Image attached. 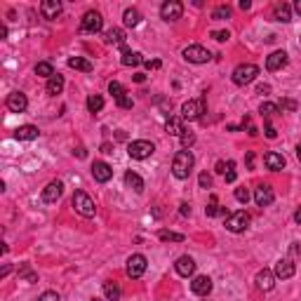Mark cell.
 Listing matches in <instances>:
<instances>
[{
    "mask_svg": "<svg viewBox=\"0 0 301 301\" xmlns=\"http://www.w3.org/2000/svg\"><path fill=\"white\" fill-rule=\"evenodd\" d=\"M179 139H181V144H183V146H186V149H188V146H193V144H195L193 132H183V134H181V137H179Z\"/></svg>",
    "mask_w": 301,
    "mask_h": 301,
    "instance_id": "cell-43",
    "label": "cell"
},
{
    "mask_svg": "<svg viewBox=\"0 0 301 301\" xmlns=\"http://www.w3.org/2000/svg\"><path fill=\"white\" fill-rule=\"evenodd\" d=\"M273 17H275V22H282V24H287L292 22V7L290 5H275V10H273Z\"/></svg>",
    "mask_w": 301,
    "mask_h": 301,
    "instance_id": "cell-28",
    "label": "cell"
},
{
    "mask_svg": "<svg viewBox=\"0 0 301 301\" xmlns=\"http://www.w3.org/2000/svg\"><path fill=\"white\" fill-rule=\"evenodd\" d=\"M101 29H104V17L94 10L85 12V17H83V22H80V31L83 33H99Z\"/></svg>",
    "mask_w": 301,
    "mask_h": 301,
    "instance_id": "cell-7",
    "label": "cell"
},
{
    "mask_svg": "<svg viewBox=\"0 0 301 301\" xmlns=\"http://www.w3.org/2000/svg\"><path fill=\"white\" fill-rule=\"evenodd\" d=\"M120 61H122V66H139L144 59H141L139 52H132V50H127V47H122V57H120Z\"/></svg>",
    "mask_w": 301,
    "mask_h": 301,
    "instance_id": "cell-27",
    "label": "cell"
},
{
    "mask_svg": "<svg viewBox=\"0 0 301 301\" xmlns=\"http://www.w3.org/2000/svg\"><path fill=\"white\" fill-rule=\"evenodd\" d=\"M247 132H249V137H257L259 132H257V127H254V125H249L247 127Z\"/></svg>",
    "mask_w": 301,
    "mask_h": 301,
    "instance_id": "cell-57",
    "label": "cell"
},
{
    "mask_svg": "<svg viewBox=\"0 0 301 301\" xmlns=\"http://www.w3.org/2000/svg\"><path fill=\"white\" fill-rule=\"evenodd\" d=\"M122 22H125V26H127V29L139 26V24H141V12L134 10V7H127V10H125V14H122Z\"/></svg>",
    "mask_w": 301,
    "mask_h": 301,
    "instance_id": "cell-26",
    "label": "cell"
},
{
    "mask_svg": "<svg viewBox=\"0 0 301 301\" xmlns=\"http://www.w3.org/2000/svg\"><path fill=\"white\" fill-rule=\"evenodd\" d=\"M92 177H94L99 183H106V181H111V177H113V170H111V165L97 160L94 165H92Z\"/></svg>",
    "mask_w": 301,
    "mask_h": 301,
    "instance_id": "cell-15",
    "label": "cell"
},
{
    "mask_svg": "<svg viewBox=\"0 0 301 301\" xmlns=\"http://www.w3.org/2000/svg\"><path fill=\"white\" fill-rule=\"evenodd\" d=\"M290 252H292V257H299V254H301V245H299V242H292Z\"/></svg>",
    "mask_w": 301,
    "mask_h": 301,
    "instance_id": "cell-49",
    "label": "cell"
},
{
    "mask_svg": "<svg viewBox=\"0 0 301 301\" xmlns=\"http://www.w3.org/2000/svg\"><path fill=\"white\" fill-rule=\"evenodd\" d=\"M280 108H285V111H297V101H292V99H282V101H280Z\"/></svg>",
    "mask_w": 301,
    "mask_h": 301,
    "instance_id": "cell-47",
    "label": "cell"
},
{
    "mask_svg": "<svg viewBox=\"0 0 301 301\" xmlns=\"http://www.w3.org/2000/svg\"><path fill=\"white\" fill-rule=\"evenodd\" d=\"M294 10H297V12L301 14V0H297V2H294Z\"/></svg>",
    "mask_w": 301,
    "mask_h": 301,
    "instance_id": "cell-61",
    "label": "cell"
},
{
    "mask_svg": "<svg viewBox=\"0 0 301 301\" xmlns=\"http://www.w3.org/2000/svg\"><path fill=\"white\" fill-rule=\"evenodd\" d=\"M257 287L259 290H264V292H271L273 287H275V273L269 271V269L259 271L257 273Z\"/></svg>",
    "mask_w": 301,
    "mask_h": 301,
    "instance_id": "cell-18",
    "label": "cell"
},
{
    "mask_svg": "<svg viewBox=\"0 0 301 301\" xmlns=\"http://www.w3.org/2000/svg\"><path fill=\"white\" fill-rule=\"evenodd\" d=\"M249 214L247 212H233V214L226 216V228L231 231V233H245L249 228Z\"/></svg>",
    "mask_w": 301,
    "mask_h": 301,
    "instance_id": "cell-5",
    "label": "cell"
},
{
    "mask_svg": "<svg viewBox=\"0 0 301 301\" xmlns=\"http://www.w3.org/2000/svg\"><path fill=\"white\" fill-rule=\"evenodd\" d=\"M181 14H183V5L179 0H167V2L160 5V17L165 22H177V19H181Z\"/></svg>",
    "mask_w": 301,
    "mask_h": 301,
    "instance_id": "cell-8",
    "label": "cell"
},
{
    "mask_svg": "<svg viewBox=\"0 0 301 301\" xmlns=\"http://www.w3.org/2000/svg\"><path fill=\"white\" fill-rule=\"evenodd\" d=\"M104 294H106L108 301H118L122 292H120V287L116 282H104Z\"/></svg>",
    "mask_w": 301,
    "mask_h": 301,
    "instance_id": "cell-33",
    "label": "cell"
},
{
    "mask_svg": "<svg viewBox=\"0 0 301 301\" xmlns=\"http://www.w3.org/2000/svg\"><path fill=\"white\" fill-rule=\"evenodd\" d=\"M236 200H238V203H245V205H247V200H249V191L245 188V186H240V188H236Z\"/></svg>",
    "mask_w": 301,
    "mask_h": 301,
    "instance_id": "cell-40",
    "label": "cell"
},
{
    "mask_svg": "<svg viewBox=\"0 0 301 301\" xmlns=\"http://www.w3.org/2000/svg\"><path fill=\"white\" fill-rule=\"evenodd\" d=\"M216 172H226V165H224V162H221V160L216 162Z\"/></svg>",
    "mask_w": 301,
    "mask_h": 301,
    "instance_id": "cell-58",
    "label": "cell"
},
{
    "mask_svg": "<svg viewBox=\"0 0 301 301\" xmlns=\"http://www.w3.org/2000/svg\"><path fill=\"white\" fill-rule=\"evenodd\" d=\"M104 43L125 47V33H122V29H108V31L104 33Z\"/></svg>",
    "mask_w": 301,
    "mask_h": 301,
    "instance_id": "cell-23",
    "label": "cell"
},
{
    "mask_svg": "<svg viewBox=\"0 0 301 301\" xmlns=\"http://www.w3.org/2000/svg\"><path fill=\"white\" fill-rule=\"evenodd\" d=\"M282 66H287V52H282V50L273 52L269 59H266V68H269V71H280Z\"/></svg>",
    "mask_w": 301,
    "mask_h": 301,
    "instance_id": "cell-21",
    "label": "cell"
},
{
    "mask_svg": "<svg viewBox=\"0 0 301 301\" xmlns=\"http://www.w3.org/2000/svg\"><path fill=\"white\" fill-rule=\"evenodd\" d=\"M19 278H24L26 282H38V275L31 271L29 264H22V266H19Z\"/></svg>",
    "mask_w": 301,
    "mask_h": 301,
    "instance_id": "cell-36",
    "label": "cell"
},
{
    "mask_svg": "<svg viewBox=\"0 0 301 301\" xmlns=\"http://www.w3.org/2000/svg\"><path fill=\"white\" fill-rule=\"evenodd\" d=\"M198 183H200V188H210V186H212V177H210L207 172H203L200 174V179H198Z\"/></svg>",
    "mask_w": 301,
    "mask_h": 301,
    "instance_id": "cell-46",
    "label": "cell"
},
{
    "mask_svg": "<svg viewBox=\"0 0 301 301\" xmlns=\"http://www.w3.org/2000/svg\"><path fill=\"white\" fill-rule=\"evenodd\" d=\"M259 75V66H254V64H240V66H236V71H233V83L236 85H249L254 78Z\"/></svg>",
    "mask_w": 301,
    "mask_h": 301,
    "instance_id": "cell-4",
    "label": "cell"
},
{
    "mask_svg": "<svg viewBox=\"0 0 301 301\" xmlns=\"http://www.w3.org/2000/svg\"><path fill=\"white\" fill-rule=\"evenodd\" d=\"M92 301H101V299H92Z\"/></svg>",
    "mask_w": 301,
    "mask_h": 301,
    "instance_id": "cell-63",
    "label": "cell"
},
{
    "mask_svg": "<svg viewBox=\"0 0 301 301\" xmlns=\"http://www.w3.org/2000/svg\"><path fill=\"white\" fill-rule=\"evenodd\" d=\"M61 90H64V75H52L50 80H47V87H45V92L47 94H52V97H57V94H61Z\"/></svg>",
    "mask_w": 301,
    "mask_h": 301,
    "instance_id": "cell-24",
    "label": "cell"
},
{
    "mask_svg": "<svg viewBox=\"0 0 301 301\" xmlns=\"http://www.w3.org/2000/svg\"><path fill=\"white\" fill-rule=\"evenodd\" d=\"M127 153H129V158H134V160H146V158H150L155 153V146L146 139H137L127 146Z\"/></svg>",
    "mask_w": 301,
    "mask_h": 301,
    "instance_id": "cell-3",
    "label": "cell"
},
{
    "mask_svg": "<svg viewBox=\"0 0 301 301\" xmlns=\"http://www.w3.org/2000/svg\"><path fill=\"white\" fill-rule=\"evenodd\" d=\"M146 266H149V261H146L144 254H132V257L127 259V275L132 280L141 278V275L146 273Z\"/></svg>",
    "mask_w": 301,
    "mask_h": 301,
    "instance_id": "cell-9",
    "label": "cell"
},
{
    "mask_svg": "<svg viewBox=\"0 0 301 301\" xmlns=\"http://www.w3.org/2000/svg\"><path fill=\"white\" fill-rule=\"evenodd\" d=\"M179 212H181L183 216H188V214H191V207H188V205L183 203V205H181V210H179Z\"/></svg>",
    "mask_w": 301,
    "mask_h": 301,
    "instance_id": "cell-51",
    "label": "cell"
},
{
    "mask_svg": "<svg viewBox=\"0 0 301 301\" xmlns=\"http://www.w3.org/2000/svg\"><path fill=\"white\" fill-rule=\"evenodd\" d=\"M231 17V7L228 5H219L214 12H212V19H216V22H221V19H228Z\"/></svg>",
    "mask_w": 301,
    "mask_h": 301,
    "instance_id": "cell-37",
    "label": "cell"
},
{
    "mask_svg": "<svg viewBox=\"0 0 301 301\" xmlns=\"http://www.w3.org/2000/svg\"><path fill=\"white\" fill-rule=\"evenodd\" d=\"M40 14L45 19H57L61 14V2L59 0H43L40 2Z\"/></svg>",
    "mask_w": 301,
    "mask_h": 301,
    "instance_id": "cell-19",
    "label": "cell"
},
{
    "mask_svg": "<svg viewBox=\"0 0 301 301\" xmlns=\"http://www.w3.org/2000/svg\"><path fill=\"white\" fill-rule=\"evenodd\" d=\"M297 158H299V162H301V144L297 146Z\"/></svg>",
    "mask_w": 301,
    "mask_h": 301,
    "instance_id": "cell-62",
    "label": "cell"
},
{
    "mask_svg": "<svg viewBox=\"0 0 301 301\" xmlns=\"http://www.w3.org/2000/svg\"><path fill=\"white\" fill-rule=\"evenodd\" d=\"M165 129H167V134H172V137H181L183 132V118H167V122H165Z\"/></svg>",
    "mask_w": 301,
    "mask_h": 301,
    "instance_id": "cell-25",
    "label": "cell"
},
{
    "mask_svg": "<svg viewBox=\"0 0 301 301\" xmlns=\"http://www.w3.org/2000/svg\"><path fill=\"white\" fill-rule=\"evenodd\" d=\"M266 137H269V139H275V137H278V132H275V127L271 125L269 120H266Z\"/></svg>",
    "mask_w": 301,
    "mask_h": 301,
    "instance_id": "cell-48",
    "label": "cell"
},
{
    "mask_svg": "<svg viewBox=\"0 0 301 301\" xmlns=\"http://www.w3.org/2000/svg\"><path fill=\"white\" fill-rule=\"evenodd\" d=\"M0 38H7V26H0Z\"/></svg>",
    "mask_w": 301,
    "mask_h": 301,
    "instance_id": "cell-60",
    "label": "cell"
},
{
    "mask_svg": "<svg viewBox=\"0 0 301 301\" xmlns=\"http://www.w3.org/2000/svg\"><path fill=\"white\" fill-rule=\"evenodd\" d=\"M294 221H297V224H301V207L294 212Z\"/></svg>",
    "mask_w": 301,
    "mask_h": 301,
    "instance_id": "cell-59",
    "label": "cell"
},
{
    "mask_svg": "<svg viewBox=\"0 0 301 301\" xmlns=\"http://www.w3.org/2000/svg\"><path fill=\"white\" fill-rule=\"evenodd\" d=\"M200 113H205V99H188L181 106V118L183 120H198Z\"/></svg>",
    "mask_w": 301,
    "mask_h": 301,
    "instance_id": "cell-10",
    "label": "cell"
},
{
    "mask_svg": "<svg viewBox=\"0 0 301 301\" xmlns=\"http://www.w3.org/2000/svg\"><path fill=\"white\" fill-rule=\"evenodd\" d=\"M35 75H43V78H52V75H57L54 73V68H52V64L50 61H40V64H35Z\"/></svg>",
    "mask_w": 301,
    "mask_h": 301,
    "instance_id": "cell-34",
    "label": "cell"
},
{
    "mask_svg": "<svg viewBox=\"0 0 301 301\" xmlns=\"http://www.w3.org/2000/svg\"><path fill=\"white\" fill-rule=\"evenodd\" d=\"M116 101H118L120 108H132V97H129L127 92H125V94H122L120 99H116Z\"/></svg>",
    "mask_w": 301,
    "mask_h": 301,
    "instance_id": "cell-45",
    "label": "cell"
},
{
    "mask_svg": "<svg viewBox=\"0 0 301 301\" xmlns=\"http://www.w3.org/2000/svg\"><path fill=\"white\" fill-rule=\"evenodd\" d=\"M191 292L198 297H207L212 292V278L210 275H195L193 282H191Z\"/></svg>",
    "mask_w": 301,
    "mask_h": 301,
    "instance_id": "cell-14",
    "label": "cell"
},
{
    "mask_svg": "<svg viewBox=\"0 0 301 301\" xmlns=\"http://www.w3.org/2000/svg\"><path fill=\"white\" fill-rule=\"evenodd\" d=\"M108 92H111V94H113L116 99H120L122 94H125V87L120 85L118 80H111V83H108Z\"/></svg>",
    "mask_w": 301,
    "mask_h": 301,
    "instance_id": "cell-38",
    "label": "cell"
},
{
    "mask_svg": "<svg viewBox=\"0 0 301 301\" xmlns=\"http://www.w3.org/2000/svg\"><path fill=\"white\" fill-rule=\"evenodd\" d=\"M144 64H146V68H160V66H162L158 59H153V61L149 59V61H144Z\"/></svg>",
    "mask_w": 301,
    "mask_h": 301,
    "instance_id": "cell-50",
    "label": "cell"
},
{
    "mask_svg": "<svg viewBox=\"0 0 301 301\" xmlns=\"http://www.w3.org/2000/svg\"><path fill=\"white\" fill-rule=\"evenodd\" d=\"M183 59L191 64H207L212 59V54H210V50H205L203 45H188L183 50Z\"/></svg>",
    "mask_w": 301,
    "mask_h": 301,
    "instance_id": "cell-6",
    "label": "cell"
},
{
    "mask_svg": "<svg viewBox=\"0 0 301 301\" xmlns=\"http://www.w3.org/2000/svg\"><path fill=\"white\" fill-rule=\"evenodd\" d=\"M174 269H177V273H179L181 278H191V275L195 273V261L191 257H186V254H183V257L177 259Z\"/></svg>",
    "mask_w": 301,
    "mask_h": 301,
    "instance_id": "cell-17",
    "label": "cell"
},
{
    "mask_svg": "<svg viewBox=\"0 0 301 301\" xmlns=\"http://www.w3.org/2000/svg\"><path fill=\"white\" fill-rule=\"evenodd\" d=\"M125 183H127L129 188H134L137 193H141V191L146 188V183H144V179H141V177H139L137 172H127V174H125Z\"/></svg>",
    "mask_w": 301,
    "mask_h": 301,
    "instance_id": "cell-29",
    "label": "cell"
},
{
    "mask_svg": "<svg viewBox=\"0 0 301 301\" xmlns=\"http://www.w3.org/2000/svg\"><path fill=\"white\" fill-rule=\"evenodd\" d=\"M35 301H59V294H57V292H52V290H47V292H43V294H40Z\"/></svg>",
    "mask_w": 301,
    "mask_h": 301,
    "instance_id": "cell-42",
    "label": "cell"
},
{
    "mask_svg": "<svg viewBox=\"0 0 301 301\" xmlns=\"http://www.w3.org/2000/svg\"><path fill=\"white\" fill-rule=\"evenodd\" d=\"M104 108V97L101 94H90L87 97V111L90 113H99Z\"/></svg>",
    "mask_w": 301,
    "mask_h": 301,
    "instance_id": "cell-31",
    "label": "cell"
},
{
    "mask_svg": "<svg viewBox=\"0 0 301 301\" xmlns=\"http://www.w3.org/2000/svg\"><path fill=\"white\" fill-rule=\"evenodd\" d=\"M61 193H64V183L61 181H50L47 186H45V191H43V200L45 203H57V200L61 198Z\"/></svg>",
    "mask_w": 301,
    "mask_h": 301,
    "instance_id": "cell-16",
    "label": "cell"
},
{
    "mask_svg": "<svg viewBox=\"0 0 301 301\" xmlns=\"http://www.w3.org/2000/svg\"><path fill=\"white\" fill-rule=\"evenodd\" d=\"M68 66L75 68V71H83V73H90V71L94 68L92 61H87V59H83V57H71V59H68Z\"/></svg>",
    "mask_w": 301,
    "mask_h": 301,
    "instance_id": "cell-30",
    "label": "cell"
},
{
    "mask_svg": "<svg viewBox=\"0 0 301 301\" xmlns=\"http://www.w3.org/2000/svg\"><path fill=\"white\" fill-rule=\"evenodd\" d=\"M73 210L80 216H85V219H92V216L97 214V205H94V200H92L85 191H75V195H73Z\"/></svg>",
    "mask_w": 301,
    "mask_h": 301,
    "instance_id": "cell-2",
    "label": "cell"
},
{
    "mask_svg": "<svg viewBox=\"0 0 301 301\" xmlns=\"http://www.w3.org/2000/svg\"><path fill=\"white\" fill-rule=\"evenodd\" d=\"M252 165H254V153L249 150V153H247V167H249V170H252Z\"/></svg>",
    "mask_w": 301,
    "mask_h": 301,
    "instance_id": "cell-52",
    "label": "cell"
},
{
    "mask_svg": "<svg viewBox=\"0 0 301 301\" xmlns=\"http://www.w3.org/2000/svg\"><path fill=\"white\" fill-rule=\"evenodd\" d=\"M226 170H228V172H226V181H228V183H233V181H236V162H233V160H228V165H226Z\"/></svg>",
    "mask_w": 301,
    "mask_h": 301,
    "instance_id": "cell-41",
    "label": "cell"
},
{
    "mask_svg": "<svg viewBox=\"0 0 301 301\" xmlns=\"http://www.w3.org/2000/svg\"><path fill=\"white\" fill-rule=\"evenodd\" d=\"M273 200H275V193H273V188H271L269 183H261V186L254 188V203L259 207H269Z\"/></svg>",
    "mask_w": 301,
    "mask_h": 301,
    "instance_id": "cell-12",
    "label": "cell"
},
{
    "mask_svg": "<svg viewBox=\"0 0 301 301\" xmlns=\"http://www.w3.org/2000/svg\"><path fill=\"white\" fill-rule=\"evenodd\" d=\"M144 80H146V75H144V73H137V75H134V83H144Z\"/></svg>",
    "mask_w": 301,
    "mask_h": 301,
    "instance_id": "cell-56",
    "label": "cell"
},
{
    "mask_svg": "<svg viewBox=\"0 0 301 301\" xmlns=\"http://www.w3.org/2000/svg\"><path fill=\"white\" fill-rule=\"evenodd\" d=\"M249 7H252L249 0H240V10H249Z\"/></svg>",
    "mask_w": 301,
    "mask_h": 301,
    "instance_id": "cell-53",
    "label": "cell"
},
{
    "mask_svg": "<svg viewBox=\"0 0 301 301\" xmlns=\"http://www.w3.org/2000/svg\"><path fill=\"white\" fill-rule=\"evenodd\" d=\"M259 113H261L266 120H271L275 113H280V106H278V104H271V101H264V104L259 106Z\"/></svg>",
    "mask_w": 301,
    "mask_h": 301,
    "instance_id": "cell-32",
    "label": "cell"
},
{
    "mask_svg": "<svg viewBox=\"0 0 301 301\" xmlns=\"http://www.w3.org/2000/svg\"><path fill=\"white\" fill-rule=\"evenodd\" d=\"M205 214H207V216H216V214H219V205H216V195H212V200H210V205L205 207Z\"/></svg>",
    "mask_w": 301,
    "mask_h": 301,
    "instance_id": "cell-39",
    "label": "cell"
},
{
    "mask_svg": "<svg viewBox=\"0 0 301 301\" xmlns=\"http://www.w3.org/2000/svg\"><path fill=\"white\" fill-rule=\"evenodd\" d=\"M101 153H113V146H111V144H104V146H101Z\"/></svg>",
    "mask_w": 301,
    "mask_h": 301,
    "instance_id": "cell-55",
    "label": "cell"
},
{
    "mask_svg": "<svg viewBox=\"0 0 301 301\" xmlns=\"http://www.w3.org/2000/svg\"><path fill=\"white\" fill-rule=\"evenodd\" d=\"M212 38H214L216 43H226V40L231 38V33L228 31H212Z\"/></svg>",
    "mask_w": 301,
    "mask_h": 301,
    "instance_id": "cell-44",
    "label": "cell"
},
{
    "mask_svg": "<svg viewBox=\"0 0 301 301\" xmlns=\"http://www.w3.org/2000/svg\"><path fill=\"white\" fill-rule=\"evenodd\" d=\"M10 266H2V271H0V278H7V275H10Z\"/></svg>",
    "mask_w": 301,
    "mask_h": 301,
    "instance_id": "cell-54",
    "label": "cell"
},
{
    "mask_svg": "<svg viewBox=\"0 0 301 301\" xmlns=\"http://www.w3.org/2000/svg\"><path fill=\"white\" fill-rule=\"evenodd\" d=\"M193 165H195V158L191 150L188 149L177 150V155H174V160H172V174L177 179H188L191 172H193Z\"/></svg>",
    "mask_w": 301,
    "mask_h": 301,
    "instance_id": "cell-1",
    "label": "cell"
},
{
    "mask_svg": "<svg viewBox=\"0 0 301 301\" xmlns=\"http://www.w3.org/2000/svg\"><path fill=\"white\" fill-rule=\"evenodd\" d=\"M38 134H40V129L35 127V125H22V127L14 129V139H19V141H33V139H38Z\"/></svg>",
    "mask_w": 301,
    "mask_h": 301,
    "instance_id": "cell-20",
    "label": "cell"
},
{
    "mask_svg": "<svg viewBox=\"0 0 301 301\" xmlns=\"http://www.w3.org/2000/svg\"><path fill=\"white\" fill-rule=\"evenodd\" d=\"M158 238L162 242H183L181 233H172V231H158Z\"/></svg>",
    "mask_w": 301,
    "mask_h": 301,
    "instance_id": "cell-35",
    "label": "cell"
},
{
    "mask_svg": "<svg viewBox=\"0 0 301 301\" xmlns=\"http://www.w3.org/2000/svg\"><path fill=\"white\" fill-rule=\"evenodd\" d=\"M264 162H266V167H269V170H273V172L285 170V158H282L280 153H275V150L266 153V155H264Z\"/></svg>",
    "mask_w": 301,
    "mask_h": 301,
    "instance_id": "cell-22",
    "label": "cell"
},
{
    "mask_svg": "<svg viewBox=\"0 0 301 301\" xmlns=\"http://www.w3.org/2000/svg\"><path fill=\"white\" fill-rule=\"evenodd\" d=\"M5 104H7V108H10L12 113H24L29 108V99H26L24 92H12V94H7Z\"/></svg>",
    "mask_w": 301,
    "mask_h": 301,
    "instance_id": "cell-13",
    "label": "cell"
},
{
    "mask_svg": "<svg viewBox=\"0 0 301 301\" xmlns=\"http://www.w3.org/2000/svg\"><path fill=\"white\" fill-rule=\"evenodd\" d=\"M275 278H280V280H287V278H292L294 273H297V264H294V259H290V257H285V259H280L278 264H275Z\"/></svg>",
    "mask_w": 301,
    "mask_h": 301,
    "instance_id": "cell-11",
    "label": "cell"
}]
</instances>
